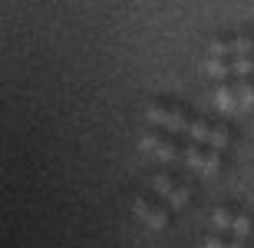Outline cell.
<instances>
[{
  "instance_id": "6",
  "label": "cell",
  "mask_w": 254,
  "mask_h": 248,
  "mask_svg": "<svg viewBox=\"0 0 254 248\" xmlns=\"http://www.w3.org/2000/svg\"><path fill=\"white\" fill-rule=\"evenodd\" d=\"M211 99H215V106L221 109V113H241V99H238V83H231V80H221V83H215V89H211Z\"/></svg>"
},
{
  "instance_id": "3",
  "label": "cell",
  "mask_w": 254,
  "mask_h": 248,
  "mask_svg": "<svg viewBox=\"0 0 254 248\" xmlns=\"http://www.w3.org/2000/svg\"><path fill=\"white\" fill-rule=\"evenodd\" d=\"M149 123L165 129L172 136H189L191 129V116L182 106H169V103H152L149 106Z\"/></svg>"
},
{
  "instance_id": "14",
  "label": "cell",
  "mask_w": 254,
  "mask_h": 248,
  "mask_svg": "<svg viewBox=\"0 0 254 248\" xmlns=\"http://www.w3.org/2000/svg\"><path fill=\"white\" fill-rule=\"evenodd\" d=\"M228 143H231V129H228L225 123H215V129H211V143L215 149H228Z\"/></svg>"
},
{
  "instance_id": "7",
  "label": "cell",
  "mask_w": 254,
  "mask_h": 248,
  "mask_svg": "<svg viewBox=\"0 0 254 248\" xmlns=\"http://www.w3.org/2000/svg\"><path fill=\"white\" fill-rule=\"evenodd\" d=\"M205 70H208V77L215 80V83H221V80L235 77V60H228V57H208Z\"/></svg>"
},
{
  "instance_id": "5",
  "label": "cell",
  "mask_w": 254,
  "mask_h": 248,
  "mask_svg": "<svg viewBox=\"0 0 254 248\" xmlns=\"http://www.w3.org/2000/svg\"><path fill=\"white\" fill-rule=\"evenodd\" d=\"M132 209H135V215H139V219L145 222V225H149L152 232H162V229H165V225H169V219H172V212L165 209L162 202L149 199V195H139Z\"/></svg>"
},
{
  "instance_id": "1",
  "label": "cell",
  "mask_w": 254,
  "mask_h": 248,
  "mask_svg": "<svg viewBox=\"0 0 254 248\" xmlns=\"http://www.w3.org/2000/svg\"><path fill=\"white\" fill-rule=\"evenodd\" d=\"M139 146H142V153L155 156L162 163H182V156H185V136H172L165 129H159V126L145 129L139 136Z\"/></svg>"
},
{
  "instance_id": "11",
  "label": "cell",
  "mask_w": 254,
  "mask_h": 248,
  "mask_svg": "<svg viewBox=\"0 0 254 248\" xmlns=\"http://www.w3.org/2000/svg\"><path fill=\"white\" fill-rule=\"evenodd\" d=\"M251 232H254V215L238 212V215H235V225H231V235H235V239H248Z\"/></svg>"
},
{
  "instance_id": "9",
  "label": "cell",
  "mask_w": 254,
  "mask_h": 248,
  "mask_svg": "<svg viewBox=\"0 0 254 248\" xmlns=\"http://www.w3.org/2000/svg\"><path fill=\"white\" fill-rule=\"evenodd\" d=\"M211 129H215V123L211 119H191V129L185 139H191V143H211Z\"/></svg>"
},
{
  "instance_id": "12",
  "label": "cell",
  "mask_w": 254,
  "mask_h": 248,
  "mask_svg": "<svg viewBox=\"0 0 254 248\" xmlns=\"http://www.w3.org/2000/svg\"><path fill=\"white\" fill-rule=\"evenodd\" d=\"M231 47H235V57H254V33L231 37Z\"/></svg>"
},
{
  "instance_id": "13",
  "label": "cell",
  "mask_w": 254,
  "mask_h": 248,
  "mask_svg": "<svg viewBox=\"0 0 254 248\" xmlns=\"http://www.w3.org/2000/svg\"><path fill=\"white\" fill-rule=\"evenodd\" d=\"M238 99H241V109H251L254 106V77L238 80Z\"/></svg>"
},
{
  "instance_id": "4",
  "label": "cell",
  "mask_w": 254,
  "mask_h": 248,
  "mask_svg": "<svg viewBox=\"0 0 254 248\" xmlns=\"http://www.w3.org/2000/svg\"><path fill=\"white\" fill-rule=\"evenodd\" d=\"M152 192H155L162 202H169L172 209H185L189 199H191V189L179 175H172V172H155V175H152Z\"/></svg>"
},
{
  "instance_id": "2",
  "label": "cell",
  "mask_w": 254,
  "mask_h": 248,
  "mask_svg": "<svg viewBox=\"0 0 254 248\" xmlns=\"http://www.w3.org/2000/svg\"><path fill=\"white\" fill-rule=\"evenodd\" d=\"M221 163H225V159H221V149L185 139V156H182V165H185V169L198 172V175H215V172L221 169Z\"/></svg>"
},
{
  "instance_id": "8",
  "label": "cell",
  "mask_w": 254,
  "mask_h": 248,
  "mask_svg": "<svg viewBox=\"0 0 254 248\" xmlns=\"http://www.w3.org/2000/svg\"><path fill=\"white\" fill-rule=\"evenodd\" d=\"M235 215H238V212L225 209V205H215V209H211V229H215V232H225V235H231Z\"/></svg>"
},
{
  "instance_id": "10",
  "label": "cell",
  "mask_w": 254,
  "mask_h": 248,
  "mask_svg": "<svg viewBox=\"0 0 254 248\" xmlns=\"http://www.w3.org/2000/svg\"><path fill=\"white\" fill-rule=\"evenodd\" d=\"M205 248H245V239H228L225 232H208L205 235Z\"/></svg>"
}]
</instances>
